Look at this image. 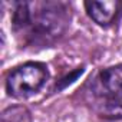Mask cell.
<instances>
[{
    "mask_svg": "<svg viewBox=\"0 0 122 122\" xmlns=\"http://www.w3.org/2000/svg\"><path fill=\"white\" fill-rule=\"evenodd\" d=\"M85 9L89 17L102 27L112 26L122 15V2L106 0V2H86Z\"/></svg>",
    "mask_w": 122,
    "mask_h": 122,
    "instance_id": "cell-4",
    "label": "cell"
},
{
    "mask_svg": "<svg viewBox=\"0 0 122 122\" xmlns=\"http://www.w3.org/2000/svg\"><path fill=\"white\" fill-rule=\"evenodd\" d=\"M71 7L63 2L12 3V30L22 46L47 47L65 35Z\"/></svg>",
    "mask_w": 122,
    "mask_h": 122,
    "instance_id": "cell-1",
    "label": "cell"
},
{
    "mask_svg": "<svg viewBox=\"0 0 122 122\" xmlns=\"http://www.w3.org/2000/svg\"><path fill=\"white\" fill-rule=\"evenodd\" d=\"M2 122H32V115L22 105L9 106L2 112Z\"/></svg>",
    "mask_w": 122,
    "mask_h": 122,
    "instance_id": "cell-5",
    "label": "cell"
},
{
    "mask_svg": "<svg viewBox=\"0 0 122 122\" xmlns=\"http://www.w3.org/2000/svg\"><path fill=\"white\" fill-rule=\"evenodd\" d=\"M49 79V71L45 63L27 62L13 69L6 79V91L12 98L26 99L37 93Z\"/></svg>",
    "mask_w": 122,
    "mask_h": 122,
    "instance_id": "cell-3",
    "label": "cell"
},
{
    "mask_svg": "<svg viewBox=\"0 0 122 122\" xmlns=\"http://www.w3.org/2000/svg\"><path fill=\"white\" fill-rule=\"evenodd\" d=\"M82 72H83V68H81V69H76V71H75V72H73L71 76H66V78L63 79V82H60V85H59V89L65 88L68 83H72V82H73V81H75V79L79 76V75H82Z\"/></svg>",
    "mask_w": 122,
    "mask_h": 122,
    "instance_id": "cell-6",
    "label": "cell"
},
{
    "mask_svg": "<svg viewBox=\"0 0 122 122\" xmlns=\"http://www.w3.org/2000/svg\"><path fill=\"white\" fill-rule=\"evenodd\" d=\"M86 103L102 118H122V63L101 69L83 89Z\"/></svg>",
    "mask_w": 122,
    "mask_h": 122,
    "instance_id": "cell-2",
    "label": "cell"
}]
</instances>
